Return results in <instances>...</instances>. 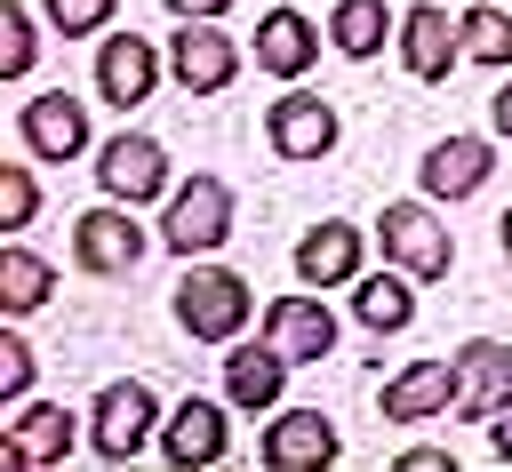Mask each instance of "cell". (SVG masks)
I'll return each mask as SVG.
<instances>
[{
	"label": "cell",
	"instance_id": "cell-1",
	"mask_svg": "<svg viewBox=\"0 0 512 472\" xmlns=\"http://www.w3.org/2000/svg\"><path fill=\"white\" fill-rule=\"evenodd\" d=\"M168 304H176V328H184L192 344H232V336L248 328V312H256V288H248L232 264L192 256L184 280L168 288Z\"/></svg>",
	"mask_w": 512,
	"mask_h": 472
},
{
	"label": "cell",
	"instance_id": "cell-2",
	"mask_svg": "<svg viewBox=\"0 0 512 472\" xmlns=\"http://www.w3.org/2000/svg\"><path fill=\"white\" fill-rule=\"evenodd\" d=\"M160 400H152V384L144 376H112L96 400H88V448L104 456V464H136L152 440H160Z\"/></svg>",
	"mask_w": 512,
	"mask_h": 472
},
{
	"label": "cell",
	"instance_id": "cell-3",
	"mask_svg": "<svg viewBox=\"0 0 512 472\" xmlns=\"http://www.w3.org/2000/svg\"><path fill=\"white\" fill-rule=\"evenodd\" d=\"M160 240L192 264V256H216L224 240H232V184L224 176H184L168 200H160Z\"/></svg>",
	"mask_w": 512,
	"mask_h": 472
},
{
	"label": "cell",
	"instance_id": "cell-4",
	"mask_svg": "<svg viewBox=\"0 0 512 472\" xmlns=\"http://www.w3.org/2000/svg\"><path fill=\"white\" fill-rule=\"evenodd\" d=\"M376 240H384V264H400L408 280H448L456 272V232L432 216V200H384Z\"/></svg>",
	"mask_w": 512,
	"mask_h": 472
},
{
	"label": "cell",
	"instance_id": "cell-5",
	"mask_svg": "<svg viewBox=\"0 0 512 472\" xmlns=\"http://www.w3.org/2000/svg\"><path fill=\"white\" fill-rule=\"evenodd\" d=\"M96 184H104V200H128V208H144V200H168V192H176L168 144H160V136H144V128H120V136H104V144H96Z\"/></svg>",
	"mask_w": 512,
	"mask_h": 472
},
{
	"label": "cell",
	"instance_id": "cell-6",
	"mask_svg": "<svg viewBox=\"0 0 512 472\" xmlns=\"http://www.w3.org/2000/svg\"><path fill=\"white\" fill-rule=\"evenodd\" d=\"M152 240H160V232H144L128 200H96V208H80V224H72V264L96 272V280H120V272L144 264Z\"/></svg>",
	"mask_w": 512,
	"mask_h": 472
},
{
	"label": "cell",
	"instance_id": "cell-7",
	"mask_svg": "<svg viewBox=\"0 0 512 472\" xmlns=\"http://www.w3.org/2000/svg\"><path fill=\"white\" fill-rule=\"evenodd\" d=\"M168 80H176L184 96H224V88L240 80V40H232L216 16H184V24L168 32Z\"/></svg>",
	"mask_w": 512,
	"mask_h": 472
},
{
	"label": "cell",
	"instance_id": "cell-8",
	"mask_svg": "<svg viewBox=\"0 0 512 472\" xmlns=\"http://www.w3.org/2000/svg\"><path fill=\"white\" fill-rule=\"evenodd\" d=\"M16 136H24V152L32 160H80V152H96V136H88V104L72 96V88H40V96H24L16 104Z\"/></svg>",
	"mask_w": 512,
	"mask_h": 472
},
{
	"label": "cell",
	"instance_id": "cell-9",
	"mask_svg": "<svg viewBox=\"0 0 512 472\" xmlns=\"http://www.w3.org/2000/svg\"><path fill=\"white\" fill-rule=\"evenodd\" d=\"M336 136H344V120H336V104L312 96V88H288V96L264 104V144H272L280 160H328Z\"/></svg>",
	"mask_w": 512,
	"mask_h": 472
},
{
	"label": "cell",
	"instance_id": "cell-10",
	"mask_svg": "<svg viewBox=\"0 0 512 472\" xmlns=\"http://www.w3.org/2000/svg\"><path fill=\"white\" fill-rule=\"evenodd\" d=\"M80 424H88V416H72L64 400H24V408H16V424L0 432V456H8V464H24V472H56V464H72Z\"/></svg>",
	"mask_w": 512,
	"mask_h": 472
},
{
	"label": "cell",
	"instance_id": "cell-11",
	"mask_svg": "<svg viewBox=\"0 0 512 472\" xmlns=\"http://www.w3.org/2000/svg\"><path fill=\"white\" fill-rule=\"evenodd\" d=\"M360 272H368V232L344 224V216H320V224L296 240V280H304V288L328 296V288H352Z\"/></svg>",
	"mask_w": 512,
	"mask_h": 472
},
{
	"label": "cell",
	"instance_id": "cell-12",
	"mask_svg": "<svg viewBox=\"0 0 512 472\" xmlns=\"http://www.w3.org/2000/svg\"><path fill=\"white\" fill-rule=\"evenodd\" d=\"M504 400H512V344H496V336L456 344V400H448V416L488 424Z\"/></svg>",
	"mask_w": 512,
	"mask_h": 472
},
{
	"label": "cell",
	"instance_id": "cell-13",
	"mask_svg": "<svg viewBox=\"0 0 512 472\" xmlns=\"http://www.w3.org/2000/svg\"><path fill=\"white\" fill-rule=\"evenodd\" d=\"M160 72H168V56H160L144 32H112V40H96V96H104V104L136 112V104L160 88Z\"/></svg>",
	"mask_w": 512,
	"mask_h": 472
},
{
	"label": "cell",
	"instance_id": "cell-14",
	"mask_svg": "<svg viewBox=\"0 0 512 472\" xmlns=\"http://www.w3.org/2000/svg\"><path fill=\"white\" fill-rule=\"evenodd\" d=\"M288 368H296V360H288L272 336H264V344H240V336H232V344H224V400H232L240 416H272L280 392H288Z\"/></svg>",
	"mask_w": 512,
	"mask_h": 472
},
{
	"label": "cell",
	"instance_id": "cell-15",
	"mask_svg": "<svg viewBox=\"0 0 512 472\" xmlns=\"http://www.w3.org/2000/svg\"><path fill=\"white\" fill-rule=\"evenodd\" d=\"M456 56H464V24H456L440 0L400 8V64H408V80H448Z\"/></svg>",
	"mask_w": 512,
	"mask_h": 472
},
{
	"label": "cell",
	"instance_id": "cell-16",
	"mask_svg": "<svg viewBox=\"0 0 512 472\" xmlns=\"http://www.w3.org/2000/svg\"><path fill=\"white\" fill-rule=\"evenodd\" d=\"M224 408L232 400H200V392H184L176 408H168V424H160V456L168 464H224V448H232V424H224Z\"/></svg>",
	"mask_w": 512,
	"mask_h": 472
},
{
	"label": "cell",
	"instance_id": "cell-17",
	"mask_svg": "<svg viewBox=\"0 0 512 472\" xmlns=\"http://www.w3.org/2000/svg\"><path fill=\"white\" fill-rule=\"evenodd\" d=\"M272 472H320V464H336L344 456V440H336V424L320 416V408H280L272 424H264V448H256Z\"/></svg>",
	"mask_w": 512,
	"mask_h": 472
},
{
	"label": "cell",
	"instance_id": "cell-18",
	"mask_svg": "<svg viewBox=\"0 0 512 472\" xmlns=\"http://www.w3.org/2000/svg\"><path fill=\"white\" fill-rule=\"evenodd\" d=\"M264 336H272L296 368H312V360L336 352V312L320 304V288H304V296H272V304H264Z\"/></svg>",
	"mask_w": 512,
	"mask_h": 472
},
{
	"label": "cell",
	"instance_id": "cell-19",
	"mask_svg": "<svg viewBox=\"0 0 512 472\" xmlns=\"http://www.w3.org/2000/svg\"><path fill=\"white\" fill-rule=\"evenodd\" d=\"M320 24L304 16V8H264L256 16V72H272V80H304L312 64H320Z\"/></svg>",
	"mask_w": 512,
	"mask_h": 472
},
{
	"label": "cell",
	"instance_id": "cell-20",
	"mask_svg": "<svg viewBox=\"0 0 512 472\" xmlns=\"http://www.w3.org/2000/svg\"><path fill=\"white\" fill-rule=\"evenodd\" d=\"M488 168H496V144L488 136H440V144H424L416 184H424V200H472L488 184Z\"/></svg>",
	"mask_w": 512,
	"mask_h": 472
},
{
	"label": "cell",
	"instance_id": "cell-21",
	"mask_svg": "<svg viewBox=\"0 0 512 472\" xmlns=\"http://www.w3.org/2000/svg\"><path fill=\"white\" fill-rule=\"evenodd\" d=\"M456 400V352L448 360H408L392 384H384V424H424Z\"/></svg>",
	"mask_w": 512,
	"mask_h": 472
},
{
	"label": "cell",
	"instance_id": "cell-22",
	"mask_svg": "<svg viewBox=\"0 0 512 472\" xmlns=\"http://www.w3.org/2000/svg\"><path fill=\"white\" fill-rule=\"evenodd\" d=\"M352 320H360L368 336H400V328L416 320V280H408L400 264L360 272V280H352Z\"/></svg>",
	"mask_w": 512,
	"mask_h": 472
},
{
	"label": "cell",
	"instance_id": "cell-23",
	"mask_svg": "<svg viewBox=\"0 0 512 472\" xmlns=\"http://www.w3.org/2000/svg\"><path fill=\"white\" fill-rule=\"evenodd\" d=\"M384 40H400V16H392L384 0H336V8H328V48H336V56L368 64V56H384Z\"/></svg>",
	"mask_w": 512,
	"mask_h": 472
},
{
	"label": "cell",
	"instance_id": "cell-24",
	"mask_svg": "<svg viewBox=\"0 0 512 472\" xmlns=\"http://www.w3.org/2000/svg\"><path fill=\"white\" fill-rule=\"evenodd\" d=\"M48 296H56V264H48L40 248L8 240V248H0V312H8V320H24V312H40Z\"/></svg>",
	"mask_w": 512,
	"mask_h": 472
},
{
	"label": "cell",
	"instance_id": "cell-25",
	"mask_svg": "<svg viewBox=\"0 0 512 472\" xmlns=\"http://www.w3.org/2000/svg\"><path fill=\"white\" fill-rule=\"evenodd\" d=\"M456 24H464V56H472V64L512 72V8H504V0H480V8H464Z\"/></svg>",
	"mask_w": 512,
	"mask_h": 472
},
{
	"label": "cell",
	"instance_id": "cell-26",
	"mask_svg": "<svg viewBox=\"0 0 512 472\" xmlns=\"http://www.w3.org/2000/svg\"><path fill=\"white\" fill-rule=\"evenodd\" d=\"M40 24H32V8L24 0H0V72L8 80H24L32 72V56H40V40H32Z\"/></svg>",
	"mask_w": 512,
	"mask_h": 472
},
{
	"label": "cell",
	"instance_id": "cell-27",
	"mask_svg": "<svg viewBox=\"0 0 512 472\" xmlns=\"http://www.w3.org/2000/svg\"><path fill=\"white\" fill-rule=\"evenodd\" d=\"M32 344L16 336V328H0V408H24V392H32Z\"/></svg>",
	"mask_w": 512,
	"mask_h": 472
},
{
	"label": "cell",
	"instance_id": "cell-28",
	"mask_svg": "<svg viewBox=\"0 0 512 472\" xmlns=\"http://www.w3.org/2000/svg\"><path fill=\"white\" fill-rule=\"evenodd\" d=\"M112 8H120V0H40V16H48L64 40H88V32H104V24H112Z\"/></svg>",
	"mask_w": 512,
	"mask_h": 472
},
{
	"label": "cell",
	"instance_id": "cell-29",
	"mask_svg": "<svg viewBox=\"0 0 512 472\" xmlns=\"http://www.w3.org/2000/svg\"><path fill=\"white\" fill-rule=\"evenodd\" d=\"M32 208H40L32 168H0V232H24V224H32Z\"/></svg>",
	"mask_w": 512,
	"mask_h": 472
},
{
	"label": "cell",
	"instance_id": "cell-30",
	"mask_svg": "<svg viewBox=\"0 0 512 472\" xmlns=\"http://www.w3.org/2000/svg\"><path fill=\"white\" fill-rule=\"evenodd\" d=\"M488 448H496V464H512V400L488 416Z\"/></svg>",
	"mask_w": 512,
	"mask_h": 472
},
{
	"label": "cell",
	"instance_id": "cell-31",
	"mask_svg": "<svg viewBox=\"0 0 512 472\" xmlns=\"http://www.w3.org/2000/svg\"><path fill=\"white\" fill-rule=\"evenodd\" d=\"M488 128H496V136H504V144H512V72H504V88H496V96H488Z\"/></svg>",
	"mask_w": 512,
	"mask_h": 472
},
{
	"label": "cell",
	"instance_id": "cell-32",
	"mask_svg": "<svg viewBox=\"0 0 512 472\" xmlns=\"http://www.w3.org/2000/svg\"><path fill=\"white\" fill-rule=\"evenodd\" d=\"M448 464H456L448 448H408V456H400V472H448Z\"/></svg>",
	"mask_w": 512,
	"mask_h": 472
},
{
	"label": "cell",
	"instance_id": "cell-33",
	"mask_svg": "<svg viewBox=\"0 0 512 472\" xmlns=\"http://www.w3.org/2000/svg\"><path fill=\"white\" fill-rule=\"evenodd\" d=\"M168 16H176V24H184V16H216V24H224L232 0H168Z\"/></svg>",
	"mask_w": 512,
	"mask_h": 472
},
{
	"label": "cell",
	"instance_id": "cell-34",
	"mask_svg": "<svg viewBox=\"0 0 512 472\" xmlns=\"http://www.w3.org/2000/svg\"><path fill=\"white\" fill-rule=\"evenodd\" d=\"M496 240H504V256H512V208H504V216H496Z\"/></svg>",
	"mask_w": 512,
	"mask_h": 472
},
{
	"label": "cell",
	"instance_id": "cell-35",
	"mask_svg": "<svg viewBox=\"0 0 512 472\" xmlns=\"http://www.w3.org/2000/svg\"><path fill=\"white\" fill-rule=\"evenodd\" d=\"M504 8H512V0H504Z\"/></svg>",
	"mask_w": 512,
	"mask_h": 472
}]
</instances>
